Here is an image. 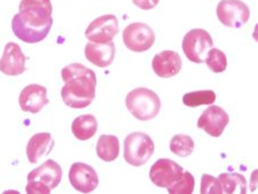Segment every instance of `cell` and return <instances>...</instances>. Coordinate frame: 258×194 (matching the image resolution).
Wrapping results in <instances>:
<instances>
[{
    "label": "cell",
    "mask_w": 258,
    "mask_h": 194,
    "mask_svg": "<svg viewBox=\"0 0 258 194\" xmlns=\"http://www.w3.org/2000/svg\"><path fill=\"white\" fill-rule=\"evenodd\" d=\"M64 86L61 97L68 107L76 109L86 108L95 98L97 76L92 69L81 63H72L62 69Z\"/></svg>",
    "instance_id": "2"
},
{
    "label": "cell",
    "mask_w": 258,
    "mask_h": 194,
    "mask_svg": "<svg viewBox=\"0 0 258 194\" xmlns=\"http://www.w3.org/2000/svg\"><path fill=\"white\" fill-rule=\"evenodd\" d=\"M19 102L23 111L31 114L39 113L48 104L47 90L38 84L28 85L21 91Z\"/></svg>",
    "instance_id": "13"
},
{
    "label": "cell",
    "mask_w": 258,
    "mask_h": 194,
    "mask_svg": "<svg viewBox=\"0 0 258 194\" xmlns=\"http://www.w3.org/2000/svg\"><path fill=\"white\" fill-rule=\"evenodd\" d=\"M182 173H184V169L174 161L160 159L152 166L149 177L156 186L168 188L180 179Z\"/></svg>",
    "instance_id": "9"
},
{
    "label": "cell",
    "mask_w": 258,
    "mask_h": 194,
    "mask_svg": "<svg viewBox=\"0 0 258 194\" xmlns=\"http://www.w3.org/2000/svg\"><path fill=\"white\" fill-rule=\"evenodd\" d=\"M54 145L55 143L48 132H41L32 136L27 145L28 160L33 164L37 163L43 156L48 155L52 152Z\"/></svg>",
    "instance_id": "17"
},
{
    "label": "cell",
    "mask_w": 258,
    "mask_h": 194,
    "mask_svg": "<svg viewBox=\"0 0 258 194\" xmlns=\"http://www.w3.org/2000/svg\"><path fill=\"white\" fill-rule=\"evenodd\" d=\"M27 193L30 194H49L51 193V189L47 186H45L44 184L39 183V181L36 180H28V185L26 187Z\"/></svg>",
    "instance_id": "26"
},
{
    "label": "cell",
    "mask_w": 258,
    "mask_h": 194,
    "mask_svg": "<svg viewBox=\"0 0 258 194\" xmlns=\"http://www.w3.org/2000/svg\"><path fill=\"white\" fill-rule=\"evenodd\" d=\"M132 2L136 6L141 8V10L149 11V10H153L154 7H156L157 5H159L160 0H132Z\"/></svg>",
    "instance_id": "27"
},
{
    "label": "cell",
    "mask_w": 258,
    "mask_h": 194,
    "mask_svg": "<svg viewBox=\"0 0 258 194\" xmlns=\"http://www.w3.org/2000/svg\"><path fill=\"white\" fill-rule=\"evenodd\" d=\"M85 56L91 63L100 68H106L113 63L115 59V44L109 42L106 44L89 43L85 46Z\"/></svg>",
    "instance_id": "16"
},
{
    "label": "cell",
    "mask_w": 258,
    "mask_h": 194,
    "mask_svg": "<svg viewBox=\"0 0 258 194\" xmlns=\"http://www.w3.org/2000/svg\"><path fill=\"white\" fill-rule=\"evenodd\" d=\"M201 193L202 194H222V185L216 177H212L208 173H203L201 179Z\"/></svg>",
    "instance_id": "25"
},
{
    "label": "cell",
    "mask_w": 258,
    "mask_h": 194,
    "mask_svg": "<svg viewBox=\"0 0 258 194\" xmlns=\"http://www.w3.org/2000/svg\"><path fill=\"white\" fill-rule=\"evenodd\" d=\"M27 57L16 43H8L0 59V72L7 76H19L26 72Z\"/></svg>",
    "instance_id": "12"
},
{
    "label": "cell",
    "mask_w": 258,
    "mask_h": 194,
    "mask_svg": "<svg viewBox=\"0 0 258 194\" xmlns=\"http://www.w3.org/2000/svg\"><path fill=\"white\" fill-rule=\"evenodd\" d=\"M181 59L179 53L174 51H163L154 56L153 70L161 78L176 76L181 69Z\"/></svg>",
    "instance_id": "14"
},
{
    "label": "cell",
    "mask_w": 258,
    "mask_h": 194,
    "mask_svg": "<svg viewBox=\"0 0 258 194\" xmlns=\"http://www.w3.org/2000/svg\"><path fill=\"white\" fill-rule=\"evenodd\" d=\"M195 179L192 176V173L188 171H184L182 176L180 177L176 184L172 186L168 187V192L170 194H190L194 191Z\"/></svg>",
    "instance_id": "24"
},
{
    "label": "cell",
    "mask_w": 258,
    "mask_h": 194,
    "mask_svg": "<svg viewBox=\"0 0 258 194\" xmlns=\"http://www.w3.org/2000/svg\"><path fill=\"white\" fill-rule=\"evenodd\" d=\"M218 179L220 181V185H222V189L224 193H247V179L242 175H240V173H220Z\"/></svg>",
    "instance_id": "20"
},
{
    "label": "cell",
    "mask_w": 258,
    "mask_h": 194,
    "mask_svg": "<svg viewBox=\"0 0 258 194\" xmlns=\"http://www.w3.org/2000/svg\"><path fill=\"white\" fill-rule=\"evenodd\" d=\"M69 180L74 188L82 193H91L98 187L99 177L89 164L76 162L69 170Z\"/></svg>",
    "instance_id": "11"
},
{
    "label": "cell",
    "mask_w": 258,
    "mask_h": 194,
    "mask_svg": "<svg viewBox=\"0 0 258 194\" xmlns=\"http://www.w3.org/2000/svg\"><path fill=\"white\" fill-rule=\"evenodd\" d=\"M123 42L133 52H145L155 43V34L146 23L136 22L124 29Z\"/></svg>",
    "instance_id": "7"
},
{
    "label": "cell",
    "mask_w": 258,
    "mask_h": 194,
    "mask_svg": "<svg viewBox=\"0 0 258 194\" xmlns=\"http://www.w3.org/2000/svg\"><path fill=\"white\" fill-rule=\"evenodd\" d=\"M118 20L113 14L102 15L93 20L85 31L86 38L91 43L106 44L113 42L114 37L118 34Z\"/></svg>",
    "instance_id": "8"
},
{
    "label": "cell",
    "mask_w": 258,
    "mask_h": 194,
    "mask_svg": "<svg viewBox=\"0 0 258 194\" xmlns=\"http://www.w3.org/2000/svg\"><path fill=\"white\" fill-rule=\"evenodd\" d=\"M214 47V40L205 29H193L182 40V51L187 59L195 63L205 62L209 49Z\"/></svg>",
    "instance_id": "5"
},
{
    "label": "cell",
    "mask_w": 258,
    "mask_h": 194,
    "mask_svg": "<svg viewBox=\"0 0 258 194\" xmlns=\"http://www.w3.org/2000/svg\"><path fill=\"white\" fill-rule=\"evenodd\" d=\"M125 104L130 113L139 121H151L156 117L161 109V100L154 91L138 88L126 96Z\"/></svg>",
    "instance_id": "3"
},
{
    "label": "cell",
    "mask_w": 258,
    "mask_h": 194,
    "mask_svg": "<svg viewBox=\"0 0 258 194\" xmlns=\"http://www.w3.org/2000/svg\"><path fill=\"white\" fill-rule=\"evenodd\" d=\"M97 154L106 162H111L119 155V140L116 136L102 135L97 143Z\"/></svg>",
    "instance_id": "19"
},
{
    "label": "cell",
    "mask_w": 258,
    "mask_h": 194,
    "mask_svg": "<svg viewBox=\"0 0 258 194\" xmlns=\"http://www.w3.org/2000/svg\"><path fill=\"white\" fill-rule=\"evenodd\" d=\"M217 16L224 26L240 29L250 19V10L241 0H222L217 6Z\"/></svg>",
    "instance_id": "6"
},
{
    "label": "cell",
    "mask_w": 258,
    "mask_h": 194,
    "mask_svg": "<svg viewBox=\"0 0 258 194\" xmlns=\"http://www.w3.org/2000/svg\"><path fill=\"white\" fill-rule=\"evenodd\" d=\"M228 123L230 116L226 111L219 106L210 105L209 108H207L200 116L198 126L212 137H220Z\"/></svg>",
    "instance_id": "10"
},
{
    "label": "cell",
    "mask_w": 258,
    "mask_h": 194,
    "mask_svg": "<svg viewBox=\"0 0 258 194\" xmlns=\"http://www.w3.org/2000/svg\"><path fill=\"white\" fill-rule=\"evenodd\" d=\"M216 100V93L211 90L206 91H195V92L186 93L182 97V102L184 105L188 107H199L202 105L210 106Z\"/></svg>",
    "instance_id": "22"
},
{
    "label": "cell",
    "mask_w": 258,
    "mask_h": 194,
    "mask_svg": "<svg viewBox=\"0 0 258 194\" xmlns=\"http://www.w3.org/2000/svg\"><path fill=\"white\" fill-rule=\"evenodd\" d=\"M19 10L12 21L14 35L28 44L39 43L46 38L53 26L51 2L21 0Z\"/></svg>",
    "instance_id": "1"
},
{
    "label": "cell",
    "mask_w": 258,
    "mask_h": 194,
    "mask_svg": "<svg viewBox=\"0 0 258 194\" xmlns=\"http://www.w3.org/2000/svg\"><path fill=\"white\" fill-rule=\"evenodd\" d=\"M170 150L179 158H187L194 151V142L189 136L176 135L170 142Z\"/></svg>",
    "instance_id": "21"
},
{
    "label": "cell",
    "mask_w": 258,
    "mask_h": 194,
    "mask_svg": "<svg viewBox=\"0 0 258 194\" xmlns=\"http://www.w3.org/2000/svg\"><path fill=\"white\" fill-rule=\"evenodd\" d=\"M155 144L144 132H133L124 140V159L133 167H141L152 158Z\"/></svg>",
    "instance_id": "4"
},
{
    "label": "cell",
    "mask_w": 258,
    "mask_h": 194,
    "mask_svg": "<svg viewBox=\"0 0 258 194\" xmlns=\"http://www.w3.org/2000/svg\"><path fill=\"white\" fill-rule=\"evenodd\" d=\"M208 68L214 73H223L227 68V57L225 53L218 48H210L205 59Z\"/></svg>",
    "instance_id": "23"
},
{
    "label": "cell",
    "mask_w": 258,
    "mask_h": 194,
    "mask_svg": "<svg viewBox=\"0 0 258 194\" xmlns=\"http://www.w3.org/2000/svg\"><path fill=\"white\" fill-rule=\"evenodd\" d=\"M72 131L78 140H89L98 131L97 118L91 114L81 115L73 122Z\"/></svg>",
    "instance_id": "18"
},
{
    "label": "cell",
    "mask_w": 258,
    "mask_h": 194,
    "mask_svg": "<svg viewBox=\"0 0 258 194\" xmlns=\"http://www.w3.org/2000/svg\"><path fill=\"white\" fill-rule=\"evenodd\" d=\"M62 179V169L59 163L53 160H47L40 167L32 170L28 175V180H36L44 184L49 189L55 188Z\"/></svg>",
    "instance_id": "15"
}]
</instances>
